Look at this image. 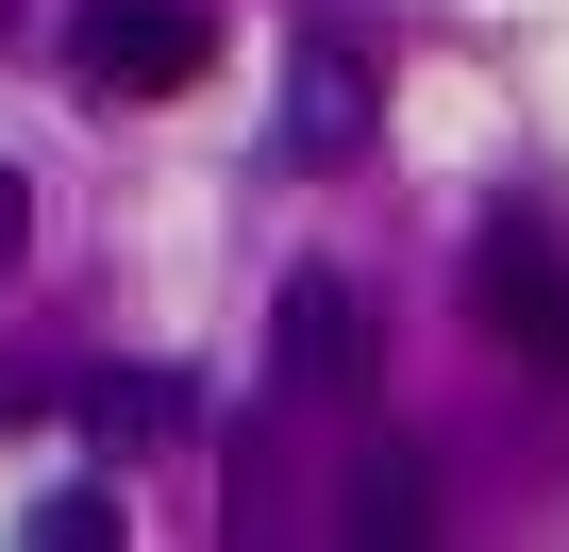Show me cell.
<instances>
[{"label":"cell","instance_id":"6da1fadb","mask_svg":"<svg viewBox=\"0 0 569 552\" xmlns=\"http://www.w3.org/2000/svg\"><path fill=\"white\" fill-rule=\"evenodd\" d=\"M68 68L101 101H184L218 68V0H84V18H68Z\"/></svg>","mask_w":569,"mask_h":552},{"label":"cell","instance_id":"7a4b0ae2","mask_svg":"<svg viewBox=\"0 0 569 552\" xmlns=\"http://www.w3.org/2000/svg\"><path fill=\"white\" fill-rule=\"evenodd\" d=\"M469 302H486V335L519 369H569V234L552 218H486L469 234Z\"/></svg>","mask_w":569,"mask_h":552},{"label":"cell","instance_id":"3957f363","mask_svg":"<svg viewBox=\"0 0 569 552\" xmlns=\"http://www.w3.org/2000/svg\"><path fill=\"white\" fill-rule=\"evenodd\" d=\"M268 369H284V385H319V402H369V385H386V352H369V302L336 285V268H302V285L268 302Z\"/></svg>","mask_w":569,"mask_h":552},{"label":"cell","instance_id":"277c9868","mask_svg":"<svg viewBox=\"0 0 569 552\" xmlns=\"http://www.w3.org/2000/svg\"><path fill=\"white\" fill-rule=\"evenodd\" d=\"M352 535H369V552H402V535H436V485H419V469L386 452V469L352 485Z\"/></svg>","mask_w":569,"mask_h":552},{"label":"cell","instance_id":"5b68a950","mask_svg":"<svg viewBox=\"0 0 569 552\" xmlns=\"http://www.w3.org/2000/svg\"><path fill=\"white\" fill-rule=\"evenodd\" d=\"M84 419H101V435H168V419H184V385H168V369H101V385H84Z\"/></svg>","mask_w":569,"mask_h":552},{"label":"cell","instance_id":"8992f818","mask_svg":"<svg viewBox=\"0 0 569 552\" xmlns=\"http://www.w3.org/2000/svg\"><path fill=\"white\" fill-rule=\"evenodd\" d=\"M34 535H51V552H101V535H118V502H101V485H68V502H34Z\"/></svg>","mask_w":569,"mask_h":552},{"label":"cell","instance_id":"52a82bcc","mask_svg":"<svg viewBox=\"0 0 569 552\" xmlns=\"http://www.w3.org/2000/svg\"><path fill=\"white\" fill-rule=\"evenodd\" d=\"M18 234H34V184H18V168H0V268H18Z\"/></svg>","mask_w":569,"mask_h":552}]
</instances>
